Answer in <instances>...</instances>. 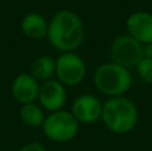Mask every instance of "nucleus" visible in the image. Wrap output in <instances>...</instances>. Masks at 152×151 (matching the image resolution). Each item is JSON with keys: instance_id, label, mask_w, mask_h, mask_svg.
<instances>
[{"instance_id": "1", "label": "nucleus", "mask_w": 152, "mask_h": 151, "mask_svg": "<svg viewBox=\"0 0 152 151\" xmlns=\"http://www.w3.org/2000/svg\"><path fill=\"white\" fill-rule=\"evenodd\" d=\"M86 39L81 18L71 10H60L48 21L47 40L56 51L75 52Z\"/></svg>"}, {"instance_id": "2", "label": "nucleus", "mask_w": 152, "mask_h": 151, "mask_svg": "<svg viewBox=\"0 0 152 151\" xmlns=\"http://www.w3.org/2000/svg\"><path fill=\"white\" fill-rule=\"evenodd\" d=\"M102 122L108 131L118 135L128 134L139 122V110L127 96L108 98L103 102Z\"/></svg>"}, {"instance_id": "3", "label": "nucleus", "mask_w": 152, "mask_h": 151, "mask_svg": "<svg viewBox=\"0 0 152 151\" xmlns=\"http://www.w3.org/2000/svg\"><path fill=\"white\" fill-rule=\"evenodd\" d=\"M132 82L134 78L131 70L112 62L100 64L94 72V84L96 90L108 98L124 96L131 90Z\"/></svg>"}, {"instance_id": "4", "label": "nucleus", "mask_w": 152, "mask_h": 151, "mask_svg": "<svg viewBox=\"0 0 152 151\" xmlns=\"http://www.w3.org/2000/svg\"><path fill=\"white\" fill-rule=\"evenodd\" d=\"M79 128L80 123L75 119L71 111L64 108L48 112L42 126L44 135L55 143H66L72 141L79 134Z\"/></svg>"}, {"instance_id": "5", "label": "nucleus", "mask_w": 152, "mask_h": 151, "mask_svg": "<svg viewBox=\"0 0 152 151\" xmlns=\"http://www.w3.org/2000/svg\"><path fill=\"white\" fill-rule=\"evenodd\" d=\"M55 79L66 87L79 86L87 76V64L76 52H63L55 59Z\"/></svg>"}, {"instance_id": "6", "label": "nucleus", "mask_w": 152, "mask_h": 151, "mask_svg": "<svg viewBox=\"0 0 152 151\" xmlns=\"http://www.w3.org/2000/svg\"><path fill=\"white\" fill-rule=\"evenodd\" d=\"M110 58L112 63L132 70L143 58V44L129 35H120L111 42Z\"/></svg>"}, {"instance_id": "7", "label": "nucleus", "mask_w": 152, "mask_h": 151, "mask_svg": "<svg viewBox=\"0 0 152 151\" xmlns=\"http://www.w3.org/2000/svg\"><path fill=\"white\" fill-rule=\"evenodd\" d=\"M69 111L79 123L94 125L102 120L103 102L92 94H81L72 102Z\"/></svg>"}, {"instance_id": "8", "label": "nucleus", "mask_w": 152, "mask_h": 151, "mask_svg": "<svg viewBox=\"0 0 152 151\" xmlns=\"http://www.w3.org/2000/svg\"><path fill=\"white\" fill-rule=\"evenodd\" d=\"M37 103L48 112L63 110L67 103V87L55 78L40 83Z\"/></svg>"}, {"instance_id": "9", "label": "nucleus", "mask_w": 152, "mask_h": 151, "mask_svg": "<svg viewBox=\"0 0 152 151\" xmlns=\"http://www.w3.org/2000/svg\"><path fill=\"white\" fill-rule=\"evenodd\" d=\"M127 35L132 36L142 44L152 43V13L147 11H136L126 20Z\"/></svg>"}, {"instance_id": "10", "label": "nucleus", "mask_w": 152, "mask_h": 151, "mask_svg": "<svg viewBox=\"0 0 152 151\" xmlns=\"http://www.w3.org/2000/svg\"><path fill=\"white\" fill-rule=\"evenodd\" d=\"M40 83L31 76L29 72H20L16 75L11 86L12 96L18 103L27 104L37 100Z\"/></svg>"}, {"instance_id": "11", "label": "nucleus", "mask_w": 152, "mask_h": 151, "mask_svg": "<svg viewBox=\"0 0 152 151\" xmlns=\"http://www.w3.org/2000/svg\"><path fill=\"white\" fill-rule=\"evenodd\" d=\"M20 29L24 36L32 40H40L47 37L48 20L37 12H29L21 19Z\"/></svg>"}, {"instance_id": "12", "label": "nucleus", "mask_w": 152, "mask_h": 151, "mask_svg": "<svg viewBox=\"0 0 152 151\" xmlns=\"http://www.w3.org/2000/svg\"><path fill=\"white\" fill-rule=\"evenodd\" d=\"M55 68H56L55 58L48 56V55H42L31 63L29 74L39 83H43L50 79H53V76H55Z\"/></svg>"}, {"instance_id": "13", "label": "nucleus", "mask_w": 152, "mask_h": 151, "mask_svg": "<svg viewBox=\"0 0 152 151\" xmlns=\"http://www.w3.org/2000/svg\"><path fill=\"white\" fill-rule=\"evenodd\" d=\"M19 118L27 127L37 128L43 126V122L45 119V112L39 103L34 102V103L21 104L19 110Z\"/></svg>"}, {"instance_id": "14", "label": "nucleus", "mask_w": 152, "mask_h": 151, "mask_svg": "<svg viewBox=\"0 0 152 151\" xmlns=\"http://www.w3.org/2000/svg\"><path fill=\"white\" fill-rule=\"evenodd\" d=\"M139 78L147 84H152V60L147 58H142V60L135 67Z\"/></svg>"}, {"instance_id": "15", "label": "nucleus", "mask_w": 152, "mask_h": 151, "mask_svg": "<svg viewBox=\"0 0 152 151\" xmlns=\"http://www.w3.org/2000/svg\"><path fill=\"white\" fill-rule=\"evenodd\" d=\"M19 151H45V147L40 142H29L21 146Z\"/></svg>"}, {"instance_id": "16", "label": "nucleus", "mask_w": 152, "mask_h": 151, "mask_svg": "<svg viewBox=\"0 0 152 151\" xmlns=\"http://www.w3.org/2000/svg\"><path fill=\"white\" fill-rule=\"evenodd\" d=\"M143 58H147L152 60V43L143 44Z\"/></svg>"}]
</instances>
